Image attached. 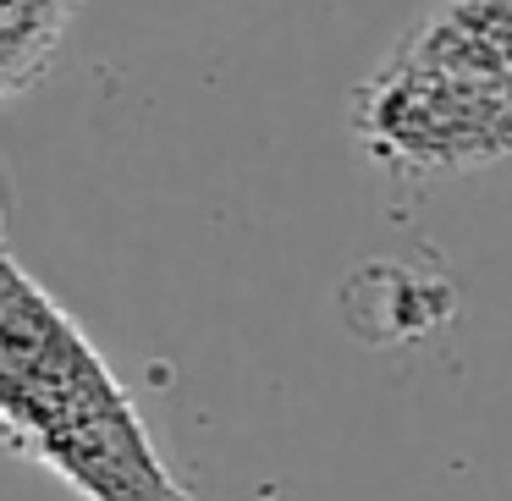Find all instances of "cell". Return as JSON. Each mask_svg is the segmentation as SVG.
I'll return each mask as SVG.
<instances>
[{
	"label": "cell",
	"mask_w": 512,
	"mask_h": 501,
	"mask_svg": "<svg viewBox=\"0 0 512 501\" xmlns=\"http://www.w3.org/2000/svg\"><path fill=\"white\" fill-rule=\"evenodd\" d=\"M0 446L83 501H199L83 325L0 243Z\"/></svg>",
	"instance_id": "1"
},
{
	"label": "cell",
	"mask_w": 512,
	"mask_h": 501,
	"mask_svg": "<svg viewBox=\"0 0 512 501\" xmlns=\"http://www.w3.org/2000/svg\"><path fill=\"white\" fill-rule=\"evenodd\" d=\"M353 133L380 166L446 177L512 149V0H446L358 83Z\"/></svg>",
	"instance_id": "2"
}]
</instances>
